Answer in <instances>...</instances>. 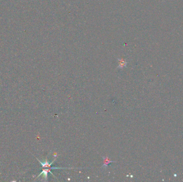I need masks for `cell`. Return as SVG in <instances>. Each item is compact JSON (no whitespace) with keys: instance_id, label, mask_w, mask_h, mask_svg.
I'll list each match as a JSON object with an SVG mask.
<instances>
[{"instance_id":"cell-1","label":"cell","mask_w":183,"mask_h":182,"mask_svg":"<svg viewBox=\"0 0 183 182\" xmlns=\"http://www.w3.org/2000/svg\"><path fill=\"white\" fill-rule=\"evenodd\" d=\"M37 160H38L39 161V162L41 163V165L42 167H43V168H50V166H52V165L54 162V161H55V160H56V157H55V158L54 159V160L51 163H49L48 161H47V159H46V161H45V162H44L40 161L39 160H38V159H37Z\"/></svg>"},{"instance_id":"cell-3","label":"cell","mask_w":183,"mask_h":182,"mask_svg":"<svg viewBox=\"0 0 183 182\" xmlns=\"http://www.w3.org/2000/svg\"><path fill=\"white\" fill-rule=\"evenodd\" d=\"M119 60V65L118 67V68H120L122 69L124 67H125L126 66L127 63L124 62L123 60Z\"/></svg>"},{"instance_id":"cell-2","label":"cell","mask_w":183,"mask_h":182,"mask_svg":"<svg viewBox=\"0 0 183 182\" xmlns=\"http://www.w3.org/2000/svg\"><path fill=\"white\" fill-rule=\"evenodd\" d=\"M102 158L103 159V165L102 166V168H107L108 167V165L111 162H116L114 161H111L108 158V157L102 156Z\"/></svg>"}]
</instances>
